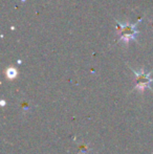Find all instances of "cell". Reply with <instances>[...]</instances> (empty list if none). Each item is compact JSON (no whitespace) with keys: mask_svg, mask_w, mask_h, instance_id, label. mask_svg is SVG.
Segmentation results:
<instances>
[{"mask_svg":"<svg viewBox=\"0 0 153 154\" xmlns=\"http://www.w3.org/2000/svg\"><path fill=\"white\" fill-rule=\"evenodd\" d=\"M134 27L133 25H124L122 27V39L125 41H129L130 39L134 38L135 36Z\"/></svg>","mask_w":153,"mask_h":154,"instance_id":"2","label":"cell"},{"mask_svg":"<svg viewBox=\"0 0 153 154\" xmlns=\"http://www.w3.org/2000/svg\"><path fill=\"white\" fill-rule=\"evenodd\" d=\"M134 73L136 75L137 88L144 89L145 87H149V84L151 83V81H152V80L149 78L150 75H145L144 72L139 73V72H136V71H134Z\"/></svg>","mask_w":153,"mask_h":154,"instance_id":"1","label":"cell"}]
</instances>
